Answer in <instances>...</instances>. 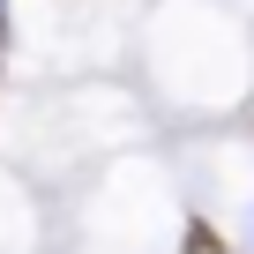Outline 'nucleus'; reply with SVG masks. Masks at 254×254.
Returning <instances> with one entry per match:
<instances>
[{
	"label": "nucleus",
	"mask_w": 254,
	"mask_h": 254,
	"mask_svg": "<svg viewBox=\"0 0 254 254\" xmlns=\"http://www.w3.org/2000/svg\"><path fill=\"white\" fill-rule=\"evenodd\" d=\"M0 30H8V0H0Z\"/></svg>",
	"instance_id": "obj_1"
}]
</instances>
